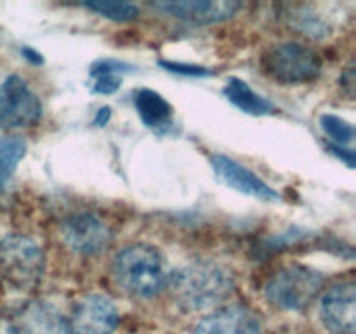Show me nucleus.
<instances>
[{
    "mask_svg": "<svg viewBox=\"0 0 356 334\" xmlns=\"http://www.w3.org/2000/svg\"><path fill=\"white\" fill-rule=\"evenodd\" d=\"M320 125H322L323 132L332 139L330 145L341 146V148H346L351 146L355 141V127L344 118L337 117L334 113H323L320 117Z\"/></svg>",
    "mask_w": 356,
    "mask_h": 334,
    "instance_id": "18",
    "label": "nucleus"
},
{
    "mask_svg": "<svg viewBox=\"0 0 356 334\" xmlns=\"http://www.w3.org/2000/svg\"><path fill=\"white\" fill-rule=\"evenodd\" d=\"M153 9L165 16L190 24H216L232 19L240 9L235 0H162L152 3Z\"/></svg>",
    "mask_w": 356,
    "mask_h": 334,
    "instance_id": "9",
    "label": "nucleus"
},
{
    "mask_svg": "<svg viewBox=\"0 0 356 334\" xmlns=\"http://www.w3.org/2000/svg\"><path fill=\"white\" fill-rule=\"evenodd\" d=\"M45 268L44 250L33 239L10 233L0 240V273L19 289H31L40 282Z\"/></svg>",
    "mask_w": 356,
    "mask_h": 334,
    "instance_id": "5",
    "label": "nucleus"
},
{
    "mask_svg": "<svg viewBox=\"0 0 356 334\" xmlns=\"http://www.w3.org/2000/svg\"><path fill=\"white\" fill-rule=\"evenodd\" d=\"M23 56L28 59V61L31 63V65H42V63H44V58H42L40 52L33 51L31 47H24L23 49Z\"/></svg>",
    "mask_w": 356,
    "mask_h": 334,
    "instance_id": "24",
    "label": "nucleus"
},
{
    "mask_svg": "<svg viewBox=\"0 0 356 334\" xmlns=\"http://www.w3.org/2000/svg\"><path fill=\"white\" fill-rule=\"evenodd\" d=\"M132 70L131 65L118 59H97L89 70V75L94 79V94H113L120 89L122 75Z\"/></svg>",
    "mask_w": 356,
    "mask_h": 334,
    "instance_id": "16",
    "label": "nucleus"
},
{
    "mask_svg": "<svg viewBox=\"0 0 356 334\" xmlns=\"http://www.w3.org/2000/svg\"><path fill=\"white\" fill-rule=\"evenodd\" d=\"M195 334H261V324L243 306H222L205 315L198 322Z\"/></svg>",
    "mask_w": 356,
    "mask_h": 334,
    "instance_id": "13",
    "label": "nucleus"
},
{
    "mask_svg": "<svg viewBox=\"0 0 356 334\" xmlns=\"http://www.w3.org/2000/svg\"><path fill=\"white\" fill-rule=\"evenodd\" d=\"M160 66L167 70L170 73H177V75L183 77H211L214 75V72L209 68L198 65H188V63H176V61H159Z\"/></svg>",
    "mask_w": 356,
    "mask_h": 334,
    "instance_id": "20",
    "label": "nucleus"
},
{
    "mask_svg": "<svg viewBox=\"0 0 356 334\" xmlns=\"http://www.w3.org/2000/svg\"><path fill=\"white\" fill-rule=\"evenodd\" d=\"M113 275L127 294L153 298L167 284L165 260L149 244H132L115 256Z\"/></svg>",
    "mask_w": 356,
    "mask_h": 334,
    "instance_id": "2",
    "label": "nucleus"
},
{
    "mask_svg": "<svg viewBox=\"0 0 356 334\" xmlns=\"http://www.w3.org/2000/svg\"><path fill=\"white\" fill-rule=\"evenodd\" d=\"M177 305L190 312L212 308L225 301L235 289L232 271L214 261H191L167 277Z\"/></svg>",
    "mask_w": 356,
    "mask_h": 334,
    "instance_id": "1",
    "label": "nucleus"
},
{
    "mask_svg": "<svg viewBox=\"0 0 356 334\" xmlns=\"http://www.w3.org/2000/svg\"><path fill=\"white\" fill-rule=\"evenodd\" d=\"M111 118V108L110 106H101L99 110L96 111V117H94V124L97 127H104V125L110 122Z\"/></svg>",
    "mask_w": 356,
    "mask_h": 334,
    "instance_id": "23",
    "label": "nucleus"
},
{
    "mask_svg": "<svg viewBox=\"0 0 356 334\" xmlns=\"http://www.w3.org/2000/svg\"><path fill=\"white\" fill-rule=\"evenodd\" d=\"M325 277L315 268L289 264L278 270L264 287L268 301L282 310L299 312L312 305L322 292Z\"/></svg>",
    "mask_w": 356,
    "mask_h": 334,
    "instance_id": "3",
    "label": "nucleus"
},
{
    "mask_svg": "<svg viewBox=\"0 0 356 334\" xmlns=\"http://www.w3.org/2000/svg\"><path fill=\"white\" fill-rule=\"evenodd\" d=\"M9 334H72L68 320L51 303L31 299L10 313L7 320Z\"/></svg>",
    "mask_w": 356,
    "mask_h": 334,
    "instance_id": "8",
    "label": "nucleus"
},
{
    "mask_svg": "<svg viewBox=\"0 0 356 334\" xmlns=\"http://www.w3.org/2000/svg\"><path fill=\"white\" fill-rule=\"evenodd\" d=\"M61 239L73 253L97 256L113 242L110 225L92 212H76L61 223Z\"/></svg>",
    "mask_w": 356,
    "mask_h": 334,
    "instance_id": "7",
    "label": "nucleus"
},
{
    "mask_svg": "<svg viewBox=\"0 0 356 334\" xmlns=\"http://www.w3.org/2000/svg\"><path fill=\"white\" fill-rule=\"evenodd\" d=\"M356 285L353 280L332 285L320 303V319L332 334H355Z\"/></svg>",
    "mask_w": 356,
    "mask_h": 334,
    "instance_id": "12",
    "label": "nucleus"
},
{
    "mask_svg": "<svg viewBox=\"0 0 356 334\" xmlns=\"http://www.w3.org/2000/svg\"><path fill=\"white\" fill-rule=\"evenodd\" d=\"M134 108L146 127L156 134H169L174 129V108L162 94L153 89L136 90Z\"/></svg>",
    "mask_w": 356,
    "mask_h": 334,
    "instance_id": "14",
    "label": "nucleus"
},
{
    "mask_svg": "<svg viewBox=\"0 0 356 334\" xmlns=\"http://www.w3.org/2000/svg\"><path fill=\"white\" fill-rule=\"evenodd\" d=\"M222 94H225L229 103L235 104L243 113L254 115V117H263V115H270L275 111V104L271 101L259 96L245 80L238 79V77H232L226 82Z\"/></svg>",
    "mask_w": 356,
    "mask_h": 334,
    "instance_id": "15",
    "label": "nucleus"
},
{
    "mask_svg": "<svg viewBox=\"0 0 356 334\" xmlns=\"http://www.w3.org/2000/svg\"><path fill=\"white\" fill-rule=\"evenodd\" d=\"M261 66L270 79L284 86L313 82L322 73L318 52L299 42L271 45L261 58Z\"/></svg>",
    "mask_w": 356,
    "mask_h": 334,
    "instance_id": "4",
    "label": "nucleus"
},
{
    "mask_svg": "<svg viewBox=\"0 0 356 334\" xmlns=\"http://www.w3.org/2000/svg\"><path fill=\"white\" fill-rule=\"evenodd\" d=\"M329 148H330V152H332L336 157H339V159L343 160L348 167H350V169H353L355 167V152L353 150L341 148V146H336V145H329Z\"/></svg>",
    "mask_w": 356,
    "mask_h": 334,
    "instance_id": "21",
    "label": "nucleus"
},
{
    "mask_svg": "<svg viewBox=\"0 0 356 334\" xmlns=\"http://www.w3.org/2000/svg\"><path fill=\"white\" fill-rule=\"evenodd\" d=\"M341 86L346 89V93L350 94V96H353V89H355V70H353V66L346 68V72L343 73V77H341Z\"/></svg>",
    "mask_w": 356,
    "mask_h": 334,
    "instance_id": "22",
    "label": "nucleus"
},
{
    "mask_svg": "<svg viewBox=\"0 0 356 334\" xmlns=\"http://www.w3.org/2000/svg\"><path fill=\"white\" fill-rule=\"evenodd\" d=\"M120 315L111 299L101 294H87L75 305L68 326L72 334H113Z\"/></svg>",
    "mask_w": 356,
    "mask_h": 334,
    "instance_id": "10",
    "label": "nucleus"
},
{
    "mask_svg": "<svg viewBox=\"0 0 356 334\" xmlns=\"http://www.w3.org/2000/svg\"><path fill=\"white\" fill-rule=\"evenodd\" d=\"M42 101L19 75L0 84V131L31 127L42 117Z\"/></svg>",
    "mask_w": 356,
    "mask_h": 334,
    "instance_id": "6",
    "label": "nucleus"
},
{
    "mask_svg": "<svg viewBox=\"0 0 356 334\" xmlns=\"http://www.w3.org/2000/svg\"><path fill=\"white\" fill-rule=\"evenodd\" d=\"M24 153H26V141L21 136H2L0 138V197L6 191Z\"/></svg>",
    "mask_w": 356,
    "mask_h": 334,
    "instance_id": "17",
    "label": "nucleus"
},
{
    "mask_svg": "<svg viewBox=\"0 0 356 334\" xmlns=\"http://www.w3.org/2000/svg\"><path fill=\"white\" fill-rule=\"evenodd\" d=\"M209 162H211L216 177L221 183H225L226 186L233 188V190L240 191L247 197L259 198V200L264 202L280 200V193L277 190H273L257 174H254L249 167L242 166L235 159H229L228 155H222V153H212L209 157Z\"/></svg>",
    "mask_w": 356,
    "mask_h": 334,
    "instance_id": "11",
    "label": "nucleus"
},
{
    "mask_svg": "<svg viewBox=\"0 0 356 334\" xmlns=\"http://www.w3.org/2000/svg\"><path fill=\"white\" fill-rule=\"evenodd\" d=\"M83 7L90 13H96L111 21H118V23L136 19L139 14L138 7L129 2H104L103 0V2H86Z\"/></svg>",
    "mask_w": 356,
    "mask_h": 334,
    "instance_id": "19",
    "label": "nucleus"
}]
</instances>
